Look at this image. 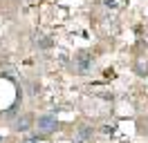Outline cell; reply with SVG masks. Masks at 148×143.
I'll return each instance as SVG.
<instances>
[{
	"mask_svg": "<svg viewBox=\"0 0 148 143\" xmlns=\"http://www.w3.org/2000/svg\"><path fill=\"white\" fill-rule=\"evenodd\" d=\"M92 65H94V58L88 52H79V54H76V58H74V67H76L79 74H88V72L92 69Z\"/></svg>",
	"mask_w": 148,
	"mask_h": 143,
	"instance_id": "6da1fadb",
	"label": "cell"
},
{
	"mask_svg": "<svg viewBox=\"0 0 148 143\" xmlns=\"http://www.w3.org/2000/svg\"><path fill=\"white\" fill-rule=\"evenodd\" d=\"M38 130L43 134H52L56 132V127H58V123H56V118L52 114H43V116H38Z\"/></svg>",
	"mask_w": 148,
	"mask_h": 143,
	"instance_id": "7a4b0ae2",
	"label": "cell"
},
{
	"mask_svg": "<svg viewBox=\"0 0 148 143\" xmlns=\"http://www.w3.org/2000/svg\"><path fill=\"white\" fill-rule=\"evenodd\" d=\"M92 134H94V127H92V125L81 123L79 127H76V139H74V141H76V143H88L90 139H92Z\"/></svg>",
	"mask_w": 148,
	"mask_h": 143,
	"instance_id": "3957f363",
	"label": "cell"
},
{
	"mask_svg": "<svg viewBox=\"0 0 148 143\" xmlns=\"http://www.w3.org/2000/svg\"><path fill=\"white\" fill-rule=\"evenodd\" d=\"M32 123H34V116H32V114H23L18 121H16V125H14V127H16L18 132H27L29 127H32Z\"/></svg>",
	"mask_w": 148,
	"mask_h": 143,
	"instance_id": "277c9868",
	"label": "cell"
},
{
	"mask_svg": "<svg viewBox=\"0 0 148 143\" xmlns=\"http://www.w3.org/2000/svg\"><path fill=\"white\" fill-rule=\"evenodd\" d=\"M36 43L40 45V47H49V45H52V40H49V38H43V34H38Z\"/></svg>",
	"mask_w": 148,
	"mask_h": 143,
	"instance_id": "5b68a950",
	"label": "cell"
}]
</instances>
